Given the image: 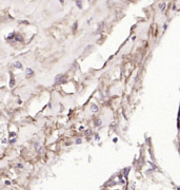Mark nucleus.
Here are the masks:
<instances>
[{"label": "nucleus", "mask_w": 180, "mask_h": 190, "mask_svg": "<svg viewBox=\"0 0 180 190\" xmlns=\"http://www.w3.org/2000/svg\"><path fill=\"white\" fill-rule=\"evenodd\" d=\"M92 110L94 111V112H97V110H98V109H97V107H96L95 105H93V106H92Z\"/></svg>", "instance_id": "f03ea898"}, {"label": "nucleus", "mask_w": 180, "mask_h": 190, "mask_svg": "<svg viewBox=\"0 0 180 190\" xmlns=\"http://www.w3.org/2000/svg\"><path fill=\"white\" fill-rule=\"evenodd\" d=\"M15 66H16V67H18V68H21V65H20V63H19V62H17V63H15Z\"/></svg>", "instance_id": "7ed1b4c3"}, {"label": "nucleus", "mask_w": 180, "mask_h": 190, "mask_svg": "<svg viewBox=\"0 0 180 190\" xmlns=\"http://www.w3.org/2000/svg\"><path fill=\"white\" fill-rule=\"evenodd\" d=\"M26 74H27V75H32V74H33V71L31 70V69H27V70H26Z\"/></svg>", "instance_id": "f257e3e1"}]
</instances>
